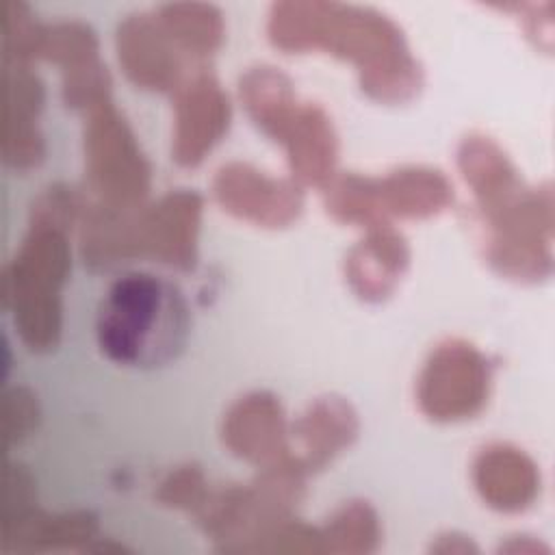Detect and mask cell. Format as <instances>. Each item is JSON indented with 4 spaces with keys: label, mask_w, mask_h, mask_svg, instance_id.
Instances as JSON below:
<instances>
[{
    "label": "cell",
    "mask_w": 555,
    "mask_h": 555,
    "mask_svg": "<svg viewBox=\"0 0 555 555\" xmlns=\"http://www.w3.org/2000/svg\"><path fill=\"white\" fill-rule=\"evenodd\" d=\"M269 37L282 50H330L360 65L362 89L397 102L421 85L401 30L384 15L334 2H282L271 9Z\"/></svg>",
    "instance_id": "6da1fadb"
},
{
    "label": "cell",
    "mask_w": 555,
    "mask_h": 555,
    "mask_svg": "<svg viewBox=\"0 0 555 555\" xmlns=\"http://www.w3.org/2000/svg\"><path fill=\"white\" fill-rule=\"evenodd\" d=\"M189 332L182 295L152 273L117 278L100 301L95 336L102 353L124 366H158L178 356Z\"/></svg>",
    "instance_id": "7a4b0ae2"
},
{
    "label": "cell",
    "mask_w": 555,
    "mask_h": 555,
    "mask_svg": "<svg viewBox=\"0 0 555 555\" xmlns=\"http://www.w3.org/2000/svg\"><path fill=\"white\" fill-rule=\"evenodd\" d=\"M15 262L17 323L33 349H48L59 336V286L69 267L63 225L43 219Z\"/></svg>",
    "instance_id": "3957f363"
},
{
    "label": "cell",
    "mask_w": 555,
    "mask_h": 555,
    "mask_svg": "<svg viewBox=\"0 0 555 555\" xmlns=\"http://www.w3.org/2000/svg\"><path fill=\"white\" fill-rule=\"evenodd\" d=\"M87 165L95 191L106 206L132 208L147 189V163L124 119L113 108H100L87 130Z\"/></svg>",
    "instance_id": "277c9868"
},
{
    "label": "cell",
    "mask_w": 555,
    "mask_h": 555,
    "mask_svg": "<svg viewBox=\"0 0 555 555\" xmlns=\"http://www.w3.org/2000/svg\"><path fill=\"white\" fill-rule=\"evenodd\" d=\"M488 362L470 345H440L425 364L418 384L423 410L436 421L473 416L488 397Z\"/></svg>",
    "instance_id": "5b68a950"
},
{
    "label": "cell",
    "mask_w": 555,
    "mask_h": 555,
    "mask_svg": "<svg viewBox=\"0 0 555 555\" xmlns=\"http://www.w3.org/2000/svg\"><path fill=\"white\" fill-rule=\"evenodd\" d=\"M215 195L225 210L262 225H284L301 208L299 189L273 180L249 165H228L215 180Z\"/></svg>",
    "instance_id": "8992f818"
},
{
    "label": "cell",
    "mask_w": 555,
    "mask_h": 555,
    "mask_svg": "<svg viewBox=\"0 0 555 555\" xmlns=\"http://www.w3.org/2000/svg\"><path fill=\"white\" fill-rule=\"evenodd\" d=\"M228 119L230 106L219 85L206 74L189 80L178 98L176 158L182 165L199 163L228 128Z\"/></svg>",
    "instance_id": "52a82bcc"
},
{
    "label": "cell",
    "mask_w": 555,
    "mask_h": 555,
    "mask_svg": "<svg viewBox=\"0 0 555 555\" xmlns=\"http://www.w3.org/2000/svg\"><path fill=\"white\" fill-rule=\"evenodd\" d=\"M117 50L126 74L141 87L171 89L180 78V50L150 15H132L119 26Z\"/></svg>",
    "instance_id": "ba28073f"
},
{
    "label": "cell",
    "mask_w": 555,
    "mask_h": 555,
    "mask_svg": "<svg viewBox=\"0 0 555 555\" xmlns=\"http://www.w3.org/2000/svg\"><path fill=\"white\" fill-rule=\"evenodd\" d=\"M199 199L193 193H176L141 217V249L160 262L191 267L195 258V234Z\"/></svg>",
    "instance_id": "9c48e42d"
},
{
    "label": "cell",
    "mask_w": 555,
    "mask_h": 555,
    "mask_svg": "<svg viewBox=\"0 0 555 555\" xmlns=\"http://www.w3.org/2000/svg\"><path fill=\"white\" fill-rule=\"evenodd\" d=\"M475 481L488 505L505 512H518L538 494L540 475L535 464L518 449L488 447L477 457Z\"/></svg>",
    "instance_id": "30bf717a"
},
{
    "label": "cell",
    "mask_w": 555,
    "mask_h": 555,
    "mask_svg": "<svg viewBox=\"0 0 555 555\" xmlns=\"http://www.w3.org/2000/svg\"><path fill=\"white\" fill-rule=\"evenodd\" d=\"M223 436L234 453L247 460L280 462L284 447V421L273 397L256 392L238 401L225 421Z\"/></svg>",
    "instance_id": "8fae6325"
},
{
    "label": "cell",
    "mask_w": 555,
    "mask_h": 555,
    "mask_svg": "<svg viewBox=\"0 0 555 555\" xmlns=\"http://www.w3.org/2000/svg\"><path fill=\"white\" fill-rule=\"evenodd\" d=\"M280 141L286 143L293 171L301 180L319 184L332 176L336 160V137L323 111L314 106L297 108L280 134Z\"/></svg>",
    "instance_id": "7c38bea8"
},
{
    "label": "cell",
    "mask_w": 555,
    "mask_h": 555,
    "mask_svg": "<svg viewBox=\"0 0 555 555\" xmlns=\"http://www.w3.org/2000/svg\"><path fill=\"white\" fill-rule=\"evenodd\" d=\"M408 262L403 241L379 223L360 247H356L347 262V273L353 288L366 299H382L390 293L395 280Z\"/></svg>",
    "instance_id": "4fadbf2b"
},
{
    "label": "cell",
    "mask_w": 555,
    "mask_h": 555,
    "mask_svg": "<svg viewBox=\"0 0 555 555\" xmlns=\"http://www.w3.org/2000/svg\"><path fill=\"white\" fill-rule=\"evenodd\" d=\"M379 210L403 217H427L451 202V186L429 169L397 171L377 184Z\"/></svg>",
    "instance_id": "5bb4252c"
},
{
    "label": "cell",
    "mask_w": 555,
    "mask_h": 555,
    "mask_svg": "<svg viewBox=\"0 0 555 555\" xmlns=\"http://www.w3.org/2000/svg\"><path fill=\"white\" fill-rule=\"evenodd\" d=\"M297 436L304 444L301 468L321 466L338 453L356 436V418L347 403L338 399H323L314 403L297 425Z\"/></svg>",
    "instance_id": "9a60e30c"
},
{
    "label": "cell",
    "mask_w": 555,
    "mask_h": 555,
    "mask_svg": "<svg viewBox=\"0 0 555 555\" xmlns=\"http://www.w3.org/2000/svg\"><path fill=\"white\" fill-rule=\"evenodd\" d=\"M158 24L167 33V37L176 43L178 50L206 56L221 43L223 22L221 13L210 4L197 2H178L165 4L158 11Z\"/></svg>",
    "instance_id": "2e32d148"
}]
</instances>
